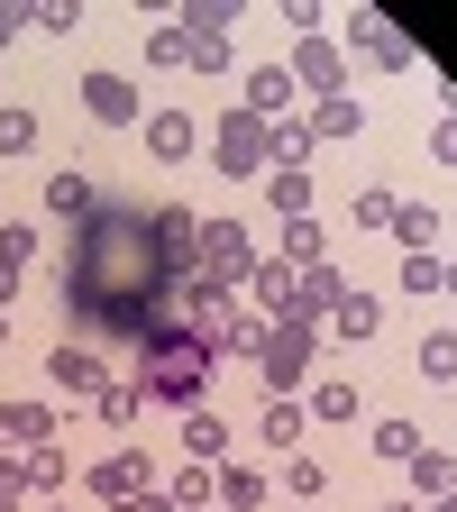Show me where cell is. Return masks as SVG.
Here are the masks:
<instances>
[{
	"mask_svg": "<svg viewBox=\"0 0 457 512\" xmlns=\"http://www.w3.org/2000/svg\"><path fill=\"white\" fill-rule=\"evenodd\" d=\"M183 275L192 266H174V256L156 247L147 211H92L74 229V256H64V311H74V330L138 348L156 320L174 311Z\"/></svg>",
	"mask_w": 457,
	"mask_h": 512,
	"instance_id": "1",
	"label": "cell"
},
{
	"mask_svg": "<svg viewBox=\"0 0 457 512\" xmlns=\"http://www.w3.org/2000/svg\"><path fill=\"white\" fill-rule=\"evenodd\" d=\"M211 357H220V348H211V339H192V330H183V320L165 311V320H156V330L138 339V384H147V394H156V403H174V412H192V403H202V384H211Z\"/></svg>",
	"mask_w": 457,
	"mask_h": 512,
	"instance_id": "2",
	"label": "cell"
},
{
	"mask_svg": "<svg viewBox=\"0 0 457 512\" xmlns=\"http://www.w3.org/2000/svg\"><path fill=\"white\" fill-rule=\"evenodd\" d=\"M275 138H284L275 119L229 110V119H220V138H211V165H220V174H266V165H275Z\"/></svg>",
	"mask_w": 457,
	"mask_h": 512,
	"instance_id": "3",
	"label": "cell"
},
{
	"mask_svg": "<svg viewBox=\"0 0 457 512\" xmlns=\"http://www.w3.org/2000/svg\"><path fill=\"white\" fill-rule=\"evenodd\" d=\"M311 348H320L311 320H275L266 348H256V366H266V394H284V403H293V384L311 375Z\"/></svg>",
	"mask_w": 457,
	"mask_h": 512,
	"instance_id": "4",
	"label": "cell"
},
{
	"mask_svg": "<svg viewBox=\"0 0 457 512\" xmlns=\"http://www.w3.org/2000/svg\"><path fill=\"white\" fill-rule=\"evenodd\" d=\"M192 266H202L211 284H247V275H256V247H247L238 220H202V238H192Z\"/></svg>",
	"mask_w": 457,
	"mask_h": 512,
	"instance_id": "5",
	"label": "cell"
},
{
	"mask_svg": "<svg viewBox=\"0 0 457 512\" xmlns=\"http://www.w3.org/2000/svg\"><path fill=\"white\" fill-rule=\"evenodd\" d=\"M174 28H183V46H192V55H183V64H192V74H211V83H220V74H229V64H238V46H229V19L211 10V0H192V10H183Z\"/></svg>",
	"mask_w": 457,
	"mask_h": 512,
	"instance_id": "6",
	"label": "cell"
},
{
	"mask_svg": "<svg viewBox=\"0 0 457 512\" xmlns=\"http://www.w3.org/2000/svg\"><path fill=\"white\" fill-rule=\"evenodd\" d=\"M293 83H311L320 101H339L348 92V64H339V46H320V37H293V64H284Z\"/></svg>",
	"mask_w": 457,
	"mask_h": 512,
	"instance_id": "7",
	"label": "cell"
},
{
	"mask_svg": "<svg viewBox=\"0 0 457 512\" xmlns=\"http://www.w3.org/2000/svg\"><path fill=\"white\" fill-rule=\"evenodd\" d=\"M348 46H357V55H375L384 74H403V64H412V37H403V28H384L375 10H357V19H348Z\"/></svg>",
	"mask_w": 457,
	"mask_h": 512,
	"instance_id": "8",
	"label": "cell"
},
{
	"mask_svg": "<svg viewBox=\"0 0 457 512\" xmlns=\"http://www.w3.org/2000/svg\"><path fill=\"white\" fill-rule=\"evenodd\" d=\"M339 302H348V284H339L330 266H302V275H293V320H311V330H320Z\"/></svg>",
	"mask_w": 457,
	"mask_h": 512,
	"instance_id": "9",
	"label": "cell"
},
{
	"mask_svg": "<svg viewBox=\"0 0 457 512\" xmlns=\"http://www.w3.org/2000/svg\"><path fill=\"white\" fill-rule=\"evenodd\" d=\"M46 375L64 384V394H83V403H92V394H101V384H110V375H101V357H92L83 339H64V348L46 357Z\"/></svg>",
	"mask_w": 457,
	"mask_h": 512,
	"instance_id": "10",
	"label": "cell"
},
{
	"mask_svg": "<svg viewBox=\"0 0 457 512\" xmlns=\"http://www.w3.org/2000/svg\"><path fill=\"white\" fill-rule=\"evenodd\" d=\"M83 110H92L101 128H128V119H138V92H128L119 74H83Z\"/></svg>",
	"mask_w": 457,
	"mask_h": 512,
	"instance_id": "11",
	"label": "cell"
},
{
	"mask_svg": "<svg viewBox=\"0 0 457 512\" xmlns=\"http://www.w3.org/2000/svg\"><path fill=\"white\" fill-rule=\"evenodd\" d=\"M192 147H202V128H192V110H156V119H147V156L183 165Z\"/></svg>",
	"mask_w": 457,
	"mask_h": 512,
	"instance_id": "12",
	"label": "cell"
},
{
	"mask_svg": "<svg viewBox=\"0 0 457 512\" xmlns=\"http://www.w3.org/2000/svg\"><path fill=\"white\" fill-rule=\"evenodd\" d=\"M92 494H101V503H128V494H147V458H138V448L101 458V467H92Z\"/></svg>",
	"mask_w": 457,
	"mask_h": 512,
	"instance_id": "13",
	"label": "cell"
},
{
	"mask_svg": "<svg viewBox=\"0 0 457 512\" xmlns=\"http://www.w3.org/2000/svg\"><path fill=\"white\" fill-rule=\"evenodd\" d=\"M183 448H192V467H220V448H229V421L211 403H192L183 412Z\"/></svg>",
	"mask_w": 457,
	"mask_h": 512,
	"instance_id": "14",
	"label": "cell"
},
{
	"mask_svg": "<svg viewBox=\"0 0 457 512\" xmlns=\"http://www.w3.org/2000/svg\"><path fill=\"white\" fill-rule=\"evenodd\" d=\"M293 110V74H284V64H256V74H247V119H284Z\"/></svg>",
	"mask_w": 457,
	"mask_h": 512,
	"instance_id": "15",
	"label": "cell"
},
{
	"mask_svg": "<svg viewBox=\"0 0 457 512\" xmlns=\"http://www.w3.org/2000/svg\"><path fill=\"white\" fill-rule=\"evenodd\" d=\"M46 211H55V220H74V229H83V220L101 211V192H92L83 174H46Z\"/></svg>",
	"mask_w": 457,
	"mask_h": 512,
	"instance_id": "16",
	"label": "cell"
},
{
	"mask_svg": "<svg viewBox=\"0 0 457 512\" xmlns=\"http://www.w3.org/2000/svg\"><path fill=\"white\" fill-rule=\"evenodd\" d=\"M92 412H101L110 430H128V421H138V412H147V384H138V375H110V384H101V394H92Z\"/></svg>",
	"mask_w": 457,
	"mask_h": 512,
	"instance_id": "17",
	"label": "cell"
},
{
	"mask_svg": "<svg viewBox=\"0 0 457 512\" xmlns=\"http://www.w3.org/2000/svg\"><path fill=\"white\" fill-rule=\"evenodd\" d=\"M247 293L266 302V320H293V266H284V256H275V266H266V256H256V275H247Z\"/></svg>",
	"mask_w": 457,
	"mask_h": 512,
	"instance_id": "18",
	"label": "cell"
},
{
	"mask_svg": "<svg viewBox=\"0 0 457 512\" xmlns=\"http://www.w3.org/2000/svg\"><path fill=\"white\" fill-rule=\"evenodd\" d=\"M0 439L46 448V439H55V412H46V403H0Z\"/></svg>",
	"mask_w": 457,
	"mask_h": 512,
	"instance_id": "19",
	"label": "cell"
},
{
	"mask_svg": "<svg viewBox=\"0 0 457 512\" xmlns=\"http://www.w3.org/2000/svg\"><path fill=\"white\" fill-rule=\"evenodd\" d=\"M266 202H275L284 220H311V174H302V165H275V174H266Z\"/></svg>",
	"mask_w": 457,
	"mask_h": 512,
	"instance_id": "20",
	"label": "cell"
},
{
	"mask_svg": "<svg viewBox=\"0 0 457 512\" xmlns=\"http://www.w3.org/2000/svg\"><path fill=\"white\" fill-rule=\"evenodd\" d=\"M330 330H339V339H375V330H384V302H375V293H348V302L330 311Z\"/></svg>",
	"mask_w": 457,
	"mask_h": 512,
	"instance_id": "21",
	"label": "cell"
},
{
	"mask_svg": "<svg viewBox=\"0 0 457 512\" xmlns=\"http://www.w3.org/2000/svg\"><path fill=\"white\" fill-rule=\"evenodd\" d=\"M412 485L439 503V494H457V458H448V448H412Z\"/></svg>",
	"mask_w": 457,
	"mask_h": 512,
	"instance_id": "22",
	"label": "cell"
},
{
	"mask_svg": "<svg viewBox=\"0 0 457 512\" xmlns=\"http://www.w3.org/2000/svg\"><path fill=\"white\" fill-rule=\"evenodd\" d=\"M357 128H366V110L339 92V101H311V138H357Z\"/></svg>",
	"mask_w": 457,
	"mask_h": 512,
	"instance_id": "23",
	"label": "cell"
},
{
	"mask_svg": "<svg viewBox=\"0 0 457 512\" xmlns=\"http://www.w3.org/2000/svg\"><path fill=\"white\" fill-rule=\"evenodd\" d=\"M211 494H220V476H211V467H183V476L165 485V503H174V512H211Z\"/></svg>",
	"mask_w": 457,
	"mask_h": 512,
	"instance_id": "24",
	"label": "cell"
},
{
	"mask_svg": "<svg viewBox=\"0 0 457 512\" xmlns=\"http://www.w3.org/2000/svg\"><path fill=\"white\" fill-rule=\"evenodd\" d=\"M320 247H330V238H320V220H284V266H293V275L320 266Z\"/></svg>",
	"mask_w": 457,
	"mask_h": 512,
	"instance_id": "25",
	"label": "cell"
},
{
	"mask_svg": "<svg viewBox=\"0 0 457 512\" xmlns=\"http://www.w3.org/2000/svg\"><path fill=\"white\" fill-rule=\"evenodd\" d=\"M220 503L229 512H256V503H266V476H256V467H220Z\"/></svg>",
	"mask_w": 457,
	"mask_h": 512,
	"instance_id": "26",
	"label": "cell"
},
{
	"mask_svg": "<svg viewBox=\"0 0 457 512\" xmlns=\"http://www.w3.org/2000/svg\"><path fill=\"white\" fill-rule=\"evenodd\" d=\"M394 238H403L412 256H430V238H439V211H421V202H403V211H394Z\"/></svg>",
	"mask_w": 457,
	"mask_h": 512,
	"instance_id": "27",
	"label": "cell"
},
{
	"mask_svg": "<svg viewBox=\"0 0 457 512\" xmlns=\"http://www.w3.org/2000/svg\"><path fill=\"white\" fill-rule=\"evenodd\" d=\"M256 430H266V448H302V412H293L284 394L266 403V421H256Z\"/></svg>",
	"mask_w": 457,
	"mask_h": 512,
	"instance_id": "28",
	"label": "cell"
},
{
	"mask_svg": "<svg viewBox=\"0 0 457 512\" xmlns=\"http://www.w3.org/2000/svg\"><path fill=\"white\" fill-rule=\"evenodd\" d=\"M311 421H357V384H311Z\"/></svg>",
	"mask_w": 457,
	"mask_h": 512,
	"instance_id": "29",
	"label": "cell"
},
{
	"mask_svg": "<svg viewBox=\"0 0 457 512\" xmlns=\"http://www.w3.org/2000/svg\"><path fill=\"white\" fill-rule=\"evenodd\" d=\"M266 330H275V320H256V311H229V330H220V348L256 357V348H266Z\"/></svg>",
	"mask_w": 457,
	"mask_h": 512,
	"instance_id": "30",
	"label": "cell"
},
{
	"mask_svg": "<svg viewBox=\"0 0 457 512\" xmlns=\"http://www.w3.org/2000/svg\"><path fill=\"white\" fill-rule=\"evenodd\" d=\"M28 256H37V229H28V220H0V266L28 275Z\"/></svg>",
	"mask_w": 457,
	"mask_h": 512,
	"instance_id": "31",
	"label": "cell"
},
{
	"mask_svg": "<svg viewBox=\"0 0 457 512\" xmlns=\"http://www.w3.org/2000/svg\"><path fill=\"white\" fill-rule=\"evenodd\" d=\"M37 147V110H0V156H28Z\"/></svg>",
	"mask_w": 457,
	"mask_h": 512,
	"instance_id": "32",
	"label": "cell"
},
{
	"mask_svg": "<svg viewBox=\"0 0 457 512\" xmlns=\"http://www.w3.org/2000/svg\"><path fill=\"white\" fill-rule=\"evenodd\" d=\"M421 375H430V384L457 375V330H430V339H421Z\"/></svg>",
	"mask_w": 457,
	"mask_h": 512,
	"instance_id": "33",
	"label": "cell"
},
{
	"mask_svg": "<svg viewBox=\"0 0 457 512\" xmlns=\"http://www.w3.org/2000/svg\"><path fill=\"white\" fill-rule=\"evenodd\" d=\"M394 211H403V202H394L384 183H366V192H357V229H394Z\"/></svg>",
	"mask_w": 457,
	"mask_h": 512,
	"instance_id": "34",
	"label": "cell"
},
{
	"mask_svg": "<svg viewBox=\"0 0 457 512\" xmlns=\"http://www.w3.org/2000/svg\"><path fill=\"white\" fill-rule=\"evenodd\" d=\"M412 448H421L412 421H375V458H403V467H412Z\"/></svg>",
	"mask_w": 457,
	"mask_h": 512,
	"instance_id": "35",
	"label": "cell"
},
{
	"mask_svg": "<svg viewBox=\"0 0 457 512\" xmlns=\"http://www.w3.org/2000/svg\"><path fill=\"white\" fill-rule=\"evenodd\" d=\"M19 467H28V485H37V494H55V485H64V448H28Z\"/></svg>",
	"mask_w": 457,
	"mask_h": 512,
	"instance_id": "36",
	"label": "cell"
},
{
	"mask_svg": "<svg viewBox=\"0 0 457 512\" xmlns=\"http://www.w3.org/2000/svg\"><path fill=\"white\" fill-rule=\"evenodd\" d=\"M439 275H448L439 256H412V266H403V293H439Z\"/></svg>",
	"mask_w": 457,
	"mask_h": 512,
	"instance_id": "37",
	"label": "cell"
},
{
	"mask_svg": "<svg viewBox=\"0 0 457 512\" xmlns=\"http://www.w3.org/2000/svg\"><path fill=\"white\" fill-rule=\"evenodd\" d=\"M147 55H156V64H183L192 46H183V28H156V37H147Z\"/></svg>",
	"mask_w": 457,
	"mask_h": 512,
	"instance_id": "38",
	"label": "cell"
},
{
	"mask_svg": "<svg viewBox=\"0 0 457 512\" xmlns=\"http://www.w3.org/2000/svg\"><path fill=\"white\" fill-rule=\"evenodd\" d=\"M430 156H439V165H457V119H439V128H430Z\"/></svg>",
	"mask_w": 457,
	"mask_h": 512,
	"instance_id": "39",
	"label": "cell"
},
{
	"mask_svg": "<svg viewBox=\"0 0 457 512\" xmlns=\"http://www.w3.org/2000/svg\"><path fill=\"white\" fill-rule=\"evenodd\" d=\"M110 512H174V503H165V485H147V494H128V503H110Z\"/></svg>",
	"mask_w": 457,
	"mask_h": 512,
	"instance_id": "40",
	"label": "cell"
},
{
	"mask_svg": "<svg viewBox=\"0 0 457 512\" xmlns=\"http://www.w3.org/2000/svg\"><path fill=\"white\" fill-rule=\"evenodd\" d=\"M19 485H28V467H19V458H0V494H19Z\"/></svg>",
	"mask_w": 457,
	"mask_h": 512,
	"instance_id": "41",
	"label": "cell"
},
{
	"mask_svg": "<svg viewBox=\"0 0 457 512\" xmlns=\"http://www.w3.org/2000/svg\"><path fill=\"white\" fill-rule=\"evenodd\" d=\"M19 28H28V19H19V10H0V46H10V37H19Z\"/></svg>",
	"mask_w": 457,
	"mask_h": 512,
	"instance_id": "42",
	"label": "cell"
},
{
	"mask_svg": "<svg viewBox=\"0 0 457 512\" xmlns=\"http://www.w3.org/2000/svg\"><path fill=\"white\" fill-rule=\"evenodd\" d=\"M439 293H457V266H448V275H439Z\"/></svg>",
	"mask_w": 457,
	"mask_h": 512,
	"instance_id": "43",
	"label": "cell"
},
{
	"mask_svg": "<svg viewBox=\"0 0 457 512\" xmlns=\"http://www.w3.org/2000/svg\"><path fill=\"white\" fill-rule=\"evenodd\" d=\"M0 348H10V311H0Z\"/></svg>",
	"mask_w": 457,
	"mask_h": 512,
	"instance_id": "44",
	"label": "cell"
},
{
	"mask_svg": "<svg viewBox=\"0 0 457 512\" xmlns=\"http://www.w3.org/2000/svg\"><path fill=\"white\" fill-rule=\"evenodd\" d=\"M0 512H19V494H0Z\"/></svg>",
	"mask_w": 457,
	"mask_h": 512,
	"instance_id": "45",
	"label": "cell"
},
{
	"mask_svg": "<svg viewBox=\"0 0 457 512\" xmlns=\"http://www.w3.org/2000/svg\"><path fill=\"white\" fill-rule=\"evenodd\" d=\"M384 512H421V503H384Z\"/></svg>",
	"mask_w": 457,
	"mask_h": 512,
	"instance_id": "46",
	"label": "cell"
},
{
	"mask_svg": "<svg viewBox=\"0 0 457 512\" xmlns=\"http://www.w3.org/2000/svg\"><path fill=\"white\" fill-rule=\"evenodd\" d=\"M439 512H457V494H439Z\"/></svg>",
	"mask_w": 457,
	"mask_h": 512,
	"instance_id": "47",
	"label": "cell"
},
{
	"mask_svg": "<svg viewBox=\"0 0 457 512\" xmlns=\"http://www.w3.org/2000/svg\"><path fill=\"white\" fill-rule=\"evenodd\" d=\"M311 512H320V503H311Z\"/></svg>",
	"mask_w": 457,
	"mask_h": 512,
	"instance_id": "48",
	"label": "cell"
},
{
	"mask_svg": "<svg viewBox=\"0 0 457 512\" xmlns=\"http://www.w3.org/2000/svg\"><path fill=\"white\" fill-rule=\"evenodd\" d=\"M55 512H64V503H55Z\"/></svg>",
	"mask_w": 457,
	"mask_h": 512,
	"instance_id": "49",
	"label": "cell"
}]
</instances>
